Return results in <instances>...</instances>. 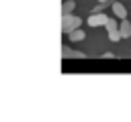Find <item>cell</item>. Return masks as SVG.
Returning a JSON list of instances; mask_svg holds the SVG:
<instances>
[{
	"mask_svg": "<svg viewBox=\"0 0 131 122\" xmlns=\"http://www.w3.org/2000/svg\"><path fill=\"white\" fill-rule=\"evenodd\" d=\"M82 20L74 14H61V30L63 33H72L74 28H80Z\"/></svg>",
	"mask_w": 131,
	"mask_h": 122,
	"instance_id": "1",
	"label": "cell"
},
{
	"mask_svg": "<svg viewBox=\"0 0 131 122\" xmlns=\"http://www.w3.org/2000/svg\"><path fill=\"white\" fill-rule=\"evenodd\" d=\"M106 20H108V16L102 14V12H92L88 16V24L90 26H106Z\"/></svg>",
	"mask_w": 131,
	"mask_h": 122,
	"instance_id": "2",
	"label": "cell"
},
{
	"mask_svg": "<svg viewBox=\"0 0 131 122\" xmlns=\"http://www.w3.org/2000/svg\"><path fill=\"white\" fill-rule=\"evenodd\" d=\"M113 14H115V18H119V20H123V18H127V8L121 4V2H115L113 4Z\"/></svg>",
	"mask_w": 131,
	"mask_h": 122,
	"instance_id": "3",
	"label": "cell"
},
{
	"mask_svg": "<svg viewBox=\"0 0 131 122\" xmlns=\"http://www.w3.org/2000/svg\"><path fill=\"white\" fill-rule=\"evenodd\" d=\"M119 30H121V37L123 39H131V20L123 18L121 24H119Z\"/></svg>",
	"mask_w": 131,
	"mask_h": 122,
	"instance_id": "4",
	"label": "cell"
},
{
	"mask_svg": "<svg viewBox=\"0 0 131 122\" xmlns=\"http://www.w3.org/2000/svg\"><path fill=\"white\" fill-rule=\"evenodd\" d=\"M68 37H70L72 43H78V41H84V39H86V33H84L82 28H74L72 33H68Z\"/></svg>",
	"mask_w": 131,
	"mask_h": 122,
	"instance_id": "5",
	"label": "cell"
},
{
	"mask_svg": "<svg viewBox=\"0 0 131 122\" xmlns=\"http://www.w3.org/2000/svg\"><path fill=\"white\" fill-rule=\"evenodd\" d=\"M74 8H76V2H74V0H66L63 6H61V14H72Z\"/></svg>",
	"mask_w": 131,
	"mask_h": 122,
	"instance_id": "6",
	"label": "cell"
},
{
	"mask_svg": "<svg viewBox=\"0 0 131 122\" xmlns=\"http://www.w3.org/2000/svg\"><path fill=\"white\" fill-rule=\"evenodd\" d=\"M115 28H119V24H117V20H115V18H111V16H108V20H106V30H115Z\"/></svg>",
	"mask_w": 131,
	"mask_h": 122,
	"instance_id": "7",
	"label": "cell"
},
{
	"mask_svg": "<svg viewBox=\"0 0 131 122\" xmlns=\"http://www.w3.org/2000/svg\"><path fill=\"white\" fill-rule=\"evenodd\" d=\"M106 2H108V0H98V4H106Z\"/></svg>",
	"mask_w": 131,
	"mask_h": 122,
	"instance_id": "8",
	"label": "cell"
}]
</instances>
